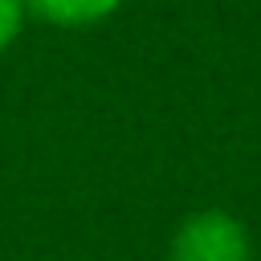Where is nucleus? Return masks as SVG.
Wrapping results in <instances>:
<instances>
[{
  "instance_id": "1",
  "label": "nucleus",
  "mask_w": 261,
  "mask_h": 261,
  "mask_svg": "<svg viewBox=\"0 0 261 261\" xmlns=\"http://www.w3.org/2000/svg\"><path fill=\"white\" fill-rule=\"evenodd\" d=\"M167 261H253L249 224L228 208H196L171 228Z\"/></svg>"
},
{
  "instance_id": "2",
  "label": "nucleus",
  "mask_w": 261,
  "mask_h": 261,
  "mask_svg": "<svg viewBox=\"0 0 261 261\" xmlns=\"http://www.w3.org/2000/svg\"><path fill=\"white\" fill-rule=\"evenodd\" d=\"M122 4L126 0H24V12L49 29H94Z\"/></svg>"
},
{
  "instance_id": "3",
  "label": "nucleus",
  "mask_w": 261,
  "mask_h": 261,
  "mask_svg": "<svg viewBox=\"0 0 261 261\" xmlns=\"http://www.w3.org/2000/svg\"><path fill=\"white\" fill-rule=\"evenodd\" d=\"M24 20H29V12H24V0H0V57L20 41V33H24Z\"/></svg>"
}]
</instances>
